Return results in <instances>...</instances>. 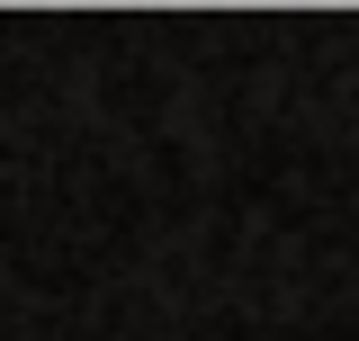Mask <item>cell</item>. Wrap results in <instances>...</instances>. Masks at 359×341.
Instances as JSON below:
<instances>
[]
</instances>
